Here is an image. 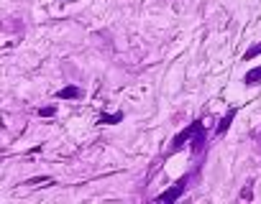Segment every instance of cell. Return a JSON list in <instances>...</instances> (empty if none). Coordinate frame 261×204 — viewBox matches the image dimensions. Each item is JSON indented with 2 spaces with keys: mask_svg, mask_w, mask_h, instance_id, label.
Instances as JSON below:
<instances>
[{
  "mask_svg": "<svg viewBox=\"0 0 261 204\" xmlns=\"http://www.w3.org/2000/svg\"><path fill=\"white\" fill-rule=\"evenodd\" d=\"M185 186H187V176H185V179H179V181H177V184H174L169 191L159 194L156 199H159V201H174V199H179V194L185 191Z\"/></svg>",
  "mask_w": 261,
  "mask_h": 204,
  "instance_id": "cell-2",
  "label": "cell"
},
{
  "mask_svg": "<svg viewBox=\"0 0 261 204\" xmlns=\"http://www.w3.org/2000/svg\"><path fill=\"white\" fill-rule=\"evenodd\" d=\"M57 97H59V99H74V97H80V89H77V87H64Z\"/></svg>",
  "mask_w": 261,
  "mask_h": 204,
  "instance_id": "cell-4",
  "label": "cell"
},
{
  "mask_svg": "<svg viewBox=\"0 0 261 204\" xmlns=\"http://www.w3.org/2000/svg\"><path fill=\"white\" fill-rule=\"evenodd\" d=\"M256 54H261V44H258V46H253V49H251V51L246 54V59H253Z\"/></svg>",
  "mask_w": 261,
  "mask_h": 204,
  "instance_id": "cell-7",
  "label": "cell"
},
{
  "mask_svg": "<svg viewBox=\"0 0 261 204\" xmlns=\"http://www.w3.org/2000/svg\"><path fill=\"white\" fill-rule=\"evenodd\" d=\"M120 118H123V115H102V118H100V123H118Z\"/></svg>",
  "mask_w": 261,
  "mask_h": 204,
  "instance_id": "cell-6",
  "label": "cell"
},
{
  "mask_svg": "<svg viewBox=\"0 0 261 204\" xmlns=\"http://www.w3.org/2000/svg\"><path fill=\"white\" fill-rule=\"evenodd\" d=\"M192 135H195V143H192V148H195V153H200V151H202V146H205V133H202V123H200V120H197V123H192V125H190L185 133H179V135H177V141H174V148H179V146H182L185 141H190Z\"/></svg>",
  "mask_w": 261,
  "mask_h": 204,
  "instance_id": "cell-1",
  "label": "cell"
},
{
  "mask_svg": "<svg viewBox=\"0 0 261 204\" xmlns=\"http://www.w3.org/2000/svg\"><path fill=\"white\" fill-rule=\"evenodd\" d=\"M233 118H236V110H230V113H228V115H225V118H223V120H220V125H218V133H225V130H228V125H230V120H233Z\"/></svg>",
  "mask_w": 261,
  "mask_h": 204,
  "instance_id": "cell-5",
  "label": "cell"
},
{
  "mask_svg": "<svg viewBox=\"0 0 261 204\" xmlns=\"http://www.w3.org/2000/svg\"><path fill=\"white\" fill-rule=\"evenodd\" d=\"M243 82H246V84H258V82H261V66L246 72V79H243Z\"/></svg>",
  "mask_w": 261,
  "mask_h": 204,
  "instance_id": "cell-3",
  "label": "cell"
}]
</instances>
